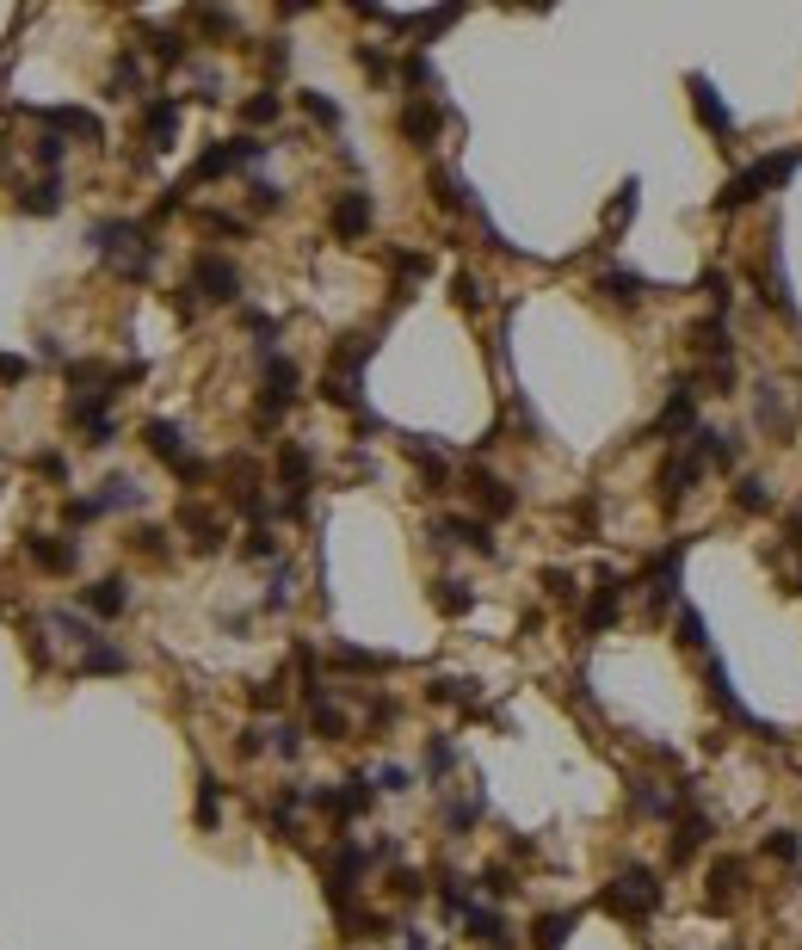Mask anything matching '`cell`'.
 Here are the masks:
<instances>
[{
	"mask_svg": "<svg viewBox=\"0 0 802 950\" xmlns=\"http://www.w3.org/2000/svg\"><path fill=\"white\" fill-rule=\"evenodd\" d=\"M25 550H31V562H38V568H50V574H68V568L81 562V550H75V543H56V537H44V531H38V537H25Z\"/></svg>",
	"mask_w": 802,
	"mask_h": 950,
	"instance_id": "obj_19",
	"label": "cell"
},
{
	"mask_svg": "<svg viewBox=\"0 0 802 950\" xmlns=\"http://www.w3.org/2000/svg\"><path fill=\"white\" fill-rule=\"evenodd\" d=\"M38 469H44V475H50V482H62V475H68V463H62V457H56V451H44V457H38Z\"/></svg>",
	"mask_w": 802,
	"mask_h": 950,
	"instance_id": "obj_60",
	"label": "cell"
},
{
	"mask_svg": "<svg viewBox=\"0 0 802 950\" xmlns=\"http://www.w3.org/2000/svg\"><path fill=\"white\" fill-rule=\"evenodd\" d=\"M266 747H272L278 759H297V753H303V728H297V722H272V728H266Z\"/></svg>",
	"mask_w": 802,
	"mask_h": 950,
	"instance_id": "obj_33",
	"label": "cell"
},
{
	"mask_svg": "<svg viewBox=\"0 0 802 950\" xmlns=\"http://www.w3.org/2000/svg\"><path fill=\"white\" fill-rule=\"evenodd\" d=\"M136 550H142V556H161V550H167V531H161V525H142V531H136Z\"/></svg>",
	"mask_w": 802,
	"mask_h": 950,
	"instance_id": "obj_56",
	"label": "cell"
},
{
	"mask_svg": "<svg viewBox=\"0 0 802 950\" xmlns=\"http://www.w3.org/2000/svg\"><path fill=\"white\" fill-rule=\"evenodd\" d=\"M19 210H25V216H56V210H62V186H56V173H44L38 186H25V192H19Z\"/></svg>",
	"mask_w": 802,
	"mask_h": 950,
	"instance_id": "obj_25",
	"label": "cell"
},
{
	"mask_svg": "<svg viewBox=\"0 0 802 950\" xmlns=\"http://www.w3.org/2000/svg\"><path fill=\"white\" fill-rule=\"evenodd\" d=\"M451 765H457V747H451L445 735H439V741H426V778H445Z\"/></svg>",
	"mask_w": 802,
	"mask_h": 950,
	"instance_id": "obj_41",
	"label": "cell"
},
{
	"mask_svg": "<svg viewBox=\"0 0 802 950\" xmlns=\"http://www.w3.org/2000/svg\"><path fill=\"white\" fill-rule=\"evenodd\" d=\"M432 543H463V550H476V556H494L488 519H439L432 525Z\"/></svg>",
	"mask_w": 802,
	"mask_h": 950,
	"instance_id": "obj_16",
	"label": "cell"
},
{
	"mask_svg": "<svg viewBox=\"0 0 802 950\" xmlns=\"http://www.w3.org/2000/svg\"><path fill=\"white\" fill-rule=\"evenodd\" d=\"M802 167V149H784V155H759L747 173H735L728 186L716 192V210H741V204H753L759 192H772V186H784V179Z\"/></svg>",
	"mask_w": 802,
	"mask_h": 950,
	"instance_id": "obj_2",
	"label": "cell"
},
{
	"mask_svg": "<svg viewBox=\"0 0 802 950\" xmlns=\"http://www.w3.org/2000/svg\"><path fill=\"white\" fill-rule=\"evenodd\" d=\"M130 661H124V648H112V642H93L87 654H81V673H124Z\"/></svg>",
	"mask_w": 802,
	"mask_h": 950,
	"instance_id": "obj_31",
	"label": "cell"
},
{
	"mask_svg": "<svg viewBox=\"0 0 802 950\" xmlns=\"http://www.w3.org/2000/svg\"><path fill=\"white\" fill-rule=\"evenodd\" d=\"M408 784H414V778L401 772V765H383V772H377V790H383V796H401Z\"/></svg>",
	"mask_w": 802,
	"mask_h": 950,
	"instance_id": "obj_54",
	"label": "cell"
},
{
	"mask_svg": "<svg viewBox=\"0 0 802 950\" xmlns=\"http://www.w3.org/2000/svg\"><path fill=\"white\" fill-rule=\"evenodd\" d=\"M543 587H550V599H562V605L580 599V580H574L568 568H550V574H543Z\"/></svg>",
	"mask_w": 802,
	"mask_h": 950,
	"instance_id": "obj_45",
	"label": "cell"
},
{
	"mask_svg": "<svg viewBox=\"0 0 802 950\" xmlns=\"http://www.w3.org/2000/svg\"><path fill=\"white\" fill-rule=\"evenodd\" d=\"M685 445L698 451L710 469H735V463H741V438H735V432H722V426H704V420H698V432H691Z\"/></svg>",
	"mask_w": 802,
	"mask_h": 950,
	"instance_id": "obj_14",
	"label": "cell"
},
{
	"mask_svg": "<svg viewBox=\"0 0 802 950\" xmlns=\"http://www.w3.org/2000/svg\"><path fill=\"white\" fill-rule=\"evenodd\" d=\"M149 56L173 68V62H186L192 50H186V38H179V31H155V38H149Z\"/></svg>",
	"mask_w": 802,
	"mask_h": 950,
	"instance_id": "obj_37",
	"label": "cell"
},
{
	"mask_svg": "<svg viewBox=\"0 0 802 950\" xmlns=\"http://www.w3.org/2000/svg\"><path fill=\"white\" fill-rule=\"evenodd\" d=\"M759 852H765V858H778V864H796V858H802V839H796L790 827H772V833L759 839Z\"/></svg>",
	"mask_w": 802,
	"mask_h": 950,
	"instance_id": "obj_32",
	"label": "cell"
},
{
	"mask_svg": "<svg viewBox=\"0 0 802 950\" xmlns=\"http://www.w3.org/2000/svg\"><path fill=\"white\" fill-rule=\"evenodd\" d=\"M247 698L260 704V710H278V704H284V673H278V679H260V685L247 691Z\"/></svg>",
	"mask_w": 802,
	"mask_h": 950,
	"instance_id": "obj_48",
	"label": "cell"
},
{
	"mask_svg": "<svg viewBox=\"0 0 802 950\" xmlns=\"http://www.w3.org/2000/svg\"><path fill=\"white\" fill-rule=\"evenodd\" d=\"M260 155H266V142H260V136L216 142V149H204V155H198V167H192V179H186V186H198V179H223V173H241V167H253Z\"/></svg>",
	"mask_w": 802,
	"mask_h": 950,
	"instance_id": "obj_6",
	"label": "cell"
},
{
	"mask_svg": "<svg viewBox=\"0 0 802 950\" xmlns=\"http://www.w3.org/2000/svg\"><path fill=\"white\" fill-rule=\"evenodd\" d=\"M469 500L482 506V519H506V513H519V494L500 482V475H488V469H469Z\"/></svg>",
	"mask_w": 802,
	"mask_h": 950,
	"instance_id": "obj_13",
	"label": "cell"
},
{
	"mask_svg": "<svg viewBox=\"0 0 802 950\" xmlns=\"http://www.w3.org/2000/svg\"><path fill=\"white\" fill-rule=\"evenodd\" d=\"M735 506H741V513H772V488H765L759 475H741V482H735Z\"/></svg>",
	"mask_w": 802,
	"mask_h": 950,
	"instance_id": "obj_30",
	"label": "cell"
},
{
	"mask_svg": "<svg viewBox=\"0 0 802 950\" xmlns=\"http://www.w3.org/2000/svg\"><path fill=\"white\" fill-rule=\"evenodd\" d=\"M278 112H284V99H278L272 87H266V93H253V99L241 105V118H247V124H278Z\"/></svg>",
	"mask_w": 802,
	"mask_h": 950,
	"instance_id": "obj_35",
	"label": "cell"
},
{
	"mask_svg": "<svg viewBox=\"0 0 802 950\" xmlns=\"http://www.w3.org/2000/svg\"><path fill=\"white\" fill-rule=\"evenodd\" d=\"M93 247H99L124 278H149V266H155V241H149V229H136V223H99V229H93Z\"/></svg>",
	"mask_w": 802,
	"mask_h": 950,
	"instance_id": "obj_3",
	"label": "cell"
},
{
	"mask_svg": "<svg viewBox=\"0 0 802 950\" xmlns=\"http://www.w3.org/2000/svg\"><path fill=\"white\" fill-rule=\"evenodd\" d=\"M617 605H624V574H599V593L587 599V611H580V630L587 636H599V630H611L617 624Z\"/></svg>",
	"mask_w": 802,
	"mask_h": 950,
	"instance_id": "obj_12",
	"label": "cell"
},
{
	"mask_svg": "<svg viewBox=\"0 0 802 950\" xmlns=\"http://www.w3.org/2000/svg\"><path fill=\"white\" fill-rule=\"evenodd\" d=\"M432 198H439L445 210H469V192H463V179H457V173H445V167L432 173Z\"/></svg>",
	"mask_w": 802,
	"mask_h": 950,
	"instance_id": "obj_34",
	"label": "cell"
},
{
	"mask_svg": "<svg viewBox=\"0 0 802 950\" xmlns=\"http://www.w3.org/2000/svg\"><path fill=\"white\" fill-rule=\"evenodd\" d=\"M704 475H710V463H704L698 451H691V445H679V451L667 457V469H661V500H667V506L691 500V488H698Z\"/></svg>",
	"mask_w": 802,
	"mask_h": 950,
	"instance_id": "obj_10",
	"label": "cell"
},
{
	"mask_svg": "<svg viewBox=\"0 0 802 950\" xmlns=\"http://www.w3.org/2000/svg\"><path fill=\"white\" fill-rule=\"evenodd\" d=\"M309 728H315L321 741H346V728H352V722H346V710H340V704H327V691H321V698H309Z\"/></svg>",
	"mask_w": 802,
	"mask_h": 950,
	"instance_id": "obj_24",
	"label": "cell"
},
{
	"mask_svg": "<svg viewBox=\"0 0 802 950\" xmlns=\"http://www.w3.org/2000/svg\"><path fill=\"white\" fill-rule=\"evenodd\" d=\"M476 815H482V796L451 802V809H445V827H451V833H469V827H476Z\"/></svg>",
	"mask_w": 802,
	"mask_h": 950,
	"instance_id": "obj_44",
	"label": "cell"
},
{
	"mask_svg": "<svg viewBox=\"0 0 802 950\" xmlns=\"http://www.w3.org/2000/svg\"><path fill=\"white\" fill-rule=\"evenodd\" d=\"M401 950H426V932H401Z\"/></svg>",
	"mask_w": 802,
	"mask_h": 950,
	"instance_id": "obj_61",
	"label": "cell"
},
{
	"mask_svg": "<svg viewBox=\"0 0 802 950\" xmlns=\"http://www.w3.org/2000/svg\"><path fill=\"white\" fill-rule=\"evenodd\" d=\"M358 68H364V75H371V81H389V75H395L389 50H377V44H358Z\"/></svg>",
	"mask_w": 802,
	"mask_h": 950,
	"instance_id": "obj_40",
	"label": "cell"
},
{
	"mask_svg": "<svg viewBox=\"0 0 802 950\" xmlns=\"http://www.w3.org/2000/svg\"><path fill=\"white\" fill-rule=\"evenodd\" d=\"M648 432H654V438H673V445L698 432V383L679 377V383L667 389V401H661V414H654V426H648Z\"/></svg>",
	"mask_w": 802,
	"mask_h": 950,
	"instance_id": "obj_5",
	"label": "cell"
},
{
	"mask_svg": "<svg viewBox=\"0 0 802 950\" xmlns=\"http://www.w3.org/2000/svg\"><path fill=\"white\" fill-rule=\"evenodd\" d=\"M290 401H297V364L272 352V358H266V377H260V414H253V420H260V432H272V426L290 414Z\"/></svg>",
	"mask_w": 802,
	"mask_h": 950,
	"instance_id": "obj_4",
	"label": "cell"
},
{
	"mask_svg": "<svg viewBox=\"0 0 802 950\" xmlns=\"http://www.w3.org/2000/svg\"><path fill=\"white\" fill-rule=\"evenodd\" d=\"M216 809H223V790H216V778H204V796H198V827L216 821Z\"/></svg>",
	"mask_w": 802,
	"mask_h": 950,
	"instance_id": "obj_51",
	"label": "cell"
},
{
	"mask_svg": "<svg viewBox=\"0 0 802 950\" xmlns=\"http://www.w3.org/2000/svg\"><path fill=\"white\" fill-rule=\"evenodd\" d=\"M371 216H377V210H371V192H358V186H352V192H340V198H334L327 223H334V235H340V241H364V235H371Z\"/></svg>",
	"mask_w": 802,
	"mask_h": 950,
	"instance_id": "obj_11",
	"label": "cell"
},
{
	"mask_svg": "<svg viewBox=\"0 0 802 950\" xmlns=\"http://www.w3.org/2000/svg\"><path fill=\"white\" fill-rule=\"evenodd\" d=\"M192 290H198L204 303H235L241 297L235 260H223V253H198V260H192Z\"/></svg>",
	"mask_w": 802,
	"mask_h": 950,
	"instance_id": "obj_9",
	"label": "cell"
},
{
	"mask_svg": "<svg viewBox=\"0 0 802 950\" xmlns=\"http://www.w3.org/2000/svg\"><path fill=\"white\" fill-rule=\"evenodd\" d=\"M630 216H636V179H630V186H624V192H617V198L605 204V229H617V223H630Z\"/></svg>",
	"mask_w": 802,
	"mask_h": 950,
	"instance_id": "obj_43",
	"label": "cell"
},
{
	"mask_svg": "<svg viewBox=\"0 0 802 950\" xmlns=\"http://www.w3.org/2000/svg\"><path fill=\"white\" fill-rule=\"evenodd\" d=\"M747 858H735V852H722V858H710V870H704V895H710V907H741L747 901Z\"/></svg>",
	"mask_w": 802,
	"mask_h": 950,
	"instance_id": "obj_8",
	"label": "cell"
},
{
	"mask_svg": "<svg viewBox=\"0 0 802 950\" xmlns=\"http://www.w3.org/2000/svg\"><path fill=\"white\" fill-rule=\"evenodd\" d=\"M99 506H105V513H136V506H142V488L130 482V475H112L105 494H99Z\"/></svg>",
	"mask_w": 802,
	"mask_h": 950,
	"instance_id": "obj_27",
	"label": "cell"
},
{
	"mask_svg": "<svg viewBox=\"0 0 802 950\" xmlns=\"http://www.w3.org/2000/svg\"><path fill=\"white\" fill-rule=\"evenodd\" d=\"M241 556H247V562H278V537H272V525H253L247 543H241Z\"/></svg>",
	"mask_w": 802,
	"mask_h": 950,
	"instance_id": "obj_36",
	"label": "cell"
},
{
	"mask_svg": "<svg viewBox=\"0 0 802 950\" xmlns=\"http://www.w3.org/2000/svg\"><path fill=\"white\" fill-rule=\"evenodd\" d=\"M661 895H667V889H661V876L642 870V864H630V870H617L611 883H605V895H599V901H605L611 920H648V913L661 907Z\"/></svg>",
	"mask_w": 802,
	"mask_h": 950,
	"instance_id": "obj_1",
	"label": "cell"
},
{
	"mask_svg": "<svg viewBox=\"0 0 802 950\" xmlns=\"http://www.w3.org/2000/svg\"><path fill=\"white\" fill-rule=\"evenodd\" d=\"M432 605L457 617V611H469V605H476V593H469L463 580H451V574H445V580H432Z\"/></svg>",
	"mask_w": 802,
	"mask_h": 950,
	"instance_id": "obj_28",
	"label": "cell"
},
{
	"mask_svg": "<svg viewBox=\"0 0 802 950\" xmlns=\"http://www.w3.org/2000/svg\"><path fill=\"white\" fill-rule=\"evenodd\" d=\"M389 266H395L401 278H426V266H432V260H426V253H389Z\"/></svg>",
	"mask_w": 802,
	"mask_h": 950,
	"instance_id": "obj_52",
	"label": "cell"
},
{
	"mask_svg": "<svg viewBox=\"0 0 802 950\" xmlns=\"http://www.w3.org/2000/svg\"><path fill=\"white\" fill-rule=\"evenodd\" d=\"M599 290H605V303H624V309H636V303L648 297V284H642L630 266H611V272H599Z\"/></svg>",
	"mask_w": 802,
	"mask_h": 950,
	"instance_id": "obj_20",
	"label": "cell"
},
{
	"mask_svg": "<svg viewBox=\"0 0 802 950\" xmlns=\"http://www.w3.org/2000/svg\"><path fill=\"white\" fill-rule=\"evenodd\" d=\"M334 661L352 667V673H383V667H389L383 654H371V648H334Z\"/></svg>",
	"mask_w": 802,
	"mask_h": 950,
	"instance_id": "obj_39",
	"label": "cell"
},
{
	"mask_svg": "<svg viewBox=\"0 0 802 950\" xmlns=\"http://www.w3.org/2000/svg\"><path fill=\"white\" fill-rule=\"evenodd\" d=\"M753 420L765 426V432H790L796 426V414H790V401L772 389V383H759V401H753Z\"/></svg>",
	"mask_w": 802,
	"mask_h": 950,
	"instance_id": "obj_21",
	"label": "cell"
},
{
	"mask_svg": "<svg viewBox=\"0 0 802 950\" xmlns=\"http://www.w3.org/2000/svg\"><path fill=\"white\" fill-rule=\"evenodd\" d=\"M179 525L192 531V543H198L204 556H210V550H223V537H229V531H223V519H210V513H198V506H179Z\"/></svg>",
	"mask_w": 802,
	"mask_h": 950,
	"instance_id": "obj_23",
	"label": "cell"
},
{
	"mask_svg": "<svg viewBox=\"0 0 802 950\" xmlns=\"http://www.w3.org/2000/svg\"><path fill=\"white\" fill-rule=\"evenodd\" d=\"M439 124L445 118H439V105H432L426 93H414L408 105H401V136H408L414 149H432V142H439Z\"/></svg>",
	"mask_w": 802,
	"mask_h": 950,
	"instance_id": "obj_15",
	"label": "cell"
},
{
	"mask_svg": "<svg viewBox=\"0 0 802 950\" xmlns=\"http://www.w3.org/2000/svg\"><path fill=\"white\" fill-rule=\"evenodd\" d=\"M389 889H395L401 901H420V895H426V876H420V870H395V876H389Z\"/></svg>",
	"mask_w": 802,
	"mask_h": 950,
	"instance_id": "obj_47",
	"label": "cell"
},
{
	"mask_svg": "<svg viewBox=\"0 0 802 950\" xmlns=\"http://www.w3.org/2000/svg\"><path fill=\"white\" fill-rule=\"evenodd\" d=\"M31 377V358H13V352H0V383H25Z\"/></svg>",
	"mask_w": 802,
	"mask_h": 950,
	"instance_id": "obj_57",
	"label": "cell"
},
{
	"mask_svg": "<svg viewBox=\"0 0 802 950\" xmlns=\"http://www.w3.org/2000/svg\"><path fill=\"white\" fill-rule=\"evenodd\" d=\"M568 932H574V913H543V920L531 926V944H537V950H562Z\"/></svg>",
	"mask_w": 802,
	"mask_h": 950,
	"instance_id": "obj_26",
	"label": "cell"
},
{
	"mask_svg": "<svg viewBox=\"0 0 802 950\" xmlns=\"http://www.w3.org/2000/svg\"><path fill=\"white\" fill-rule=\"evenodd\" d=\"M81 599H87V611H93V617H118V611L130 605V580L105 574V580H93V587H87Z\"/></svg>",
	"mask_w": 802,
	"mask_h": 950,
	"instance_id": "obj_18",
	"label": "cell"
},
{
	"mask_svg": "<svg viewBox=\"0 0 802 950\" xmlns=\"http://www.w3.org/2000/svg\"><path fill=\"white\" fill-rule=\"evenodd\" d=\"M204 229H216V235H247V223H241V216H229V210H210Z\"/></svg>",
	"mask_w": 802,
	"mask_h": 950,
	"instance_id": "obj_55",
	"label": "cell"
},
{
	"mask_svg": "<svg viewBox=\"0 0 802 950\" xmlns=\"http://www.w3.org/2000/svg\"><path fill=\"white\" fill-rule=\"evenodd\" d=\"M679 648L704 654V617H698V611H679Z\"/></svg>",
	"mask_w": 802,
	"mask_h": 950,
	"instance_id": "obj_46",
	"label": "cell"
},
{
	"mask_svg": "<svg viewBox=\"0 0 802 950\" xmlns=\"http://www.w3.org/2000/svg\"><path fill=\"white\" fill-rule=\"evenodd\" d=\"M99 513H105V506H99V494H81V500H68V519H75V525H93Z\"/></svg>",
	"mask_w": 802,
	"mask_h": 950,
	"instance_id": "obj_53",
	"label": "cell"
},
{
	"mask_svg": "<svg viewBox=\"0 0 802 950\" xmlns=\"http://www.w3.org/2000/svg\"><path fill=\"white\" fill-rule=\"evenodd\" d=\"M62 155H68V142H62L56 130H50V136H38V167H50V173H56V167H62Z\"/></svg>",
	"mask_w": 802,
	"mask_h": 950,
	"instance_id": "obj_50",
	"label": "cell"
},
{
	"mask_svg": "<svg viewBox=\"0 0 802 950\" xmlns=\"http://www.w3.org/2000/svg\"><path fill=\"white\" fill-rule=\"evenodd\" d=\"M451 297H457V309H482V303H488V290H482V278H476V272H457V278H451Z\"/></svg>",
	"mask_w": 802,
	"mask_h": 950,
	"instance_id": "obj_38",
	"label": "cell"
},
{
	"mask_svg": "<svg viewBox=\"0 0 802 950\" xmlns=\"http://www.w3.org/2000/svg\"><path fill=\"white\" fill-rule=\"evenodd\" d=\"M710 833H716V821L698 809V802H685V809L673 815V833H667V858H673V870L698 858V852L710 846Z\"/></svg>",
	"mask_w": 802,
	"mask_h": 950,
	"instance_id": "obj_7",
	"label": "cell"
},
{
	"mask_svg": "<svg viewBox=\"0 0 802 950\" xmlns=\"http://www.w3.org/2000/svg\"><path fill=\"white\" fill-rule=\"evenodd\" d=\"M691 105H698L704 130H716V136H728V130H735V118H728V105H716V93H710V81H704V75H691Z\"/></svg>",
	"mask_w": 802,
	"mask_h": 950,
	"instance_id": "obj_22",
	"label": "cell"
},
{
	"mask_svg": "<svg viewBox=\"0 0 802 950\" xmlns=\"http://www.w3.org/2000/svg\"><path fill=\"white\" fill-rule=\"evenodd\" d=\"M130 93H142V56L136 50H124L112 68V99H130Z\"/></svg>",
	"mask_w": 802,
	"mask_h": 950,
	"instance_id": "obj_29",
	"label": "cell"
},
{
	"mask_svg": "<svg viewBox=\"0 0 802 950\" xmlns=\"http://www.w3.org/2000/svg\"><path fill=\"white\" fill-rule=\"evenodd\" d=\"M253 210H284V192L266 186V179H253Z\"/></svg>",
	"mask_w": 802,
	"mask_h": 950,
	"instance_id": "obj_59",
	"label": "cell"
},
{
	"mask_svg": "<svg viewBox=\"0 0 802 950\" xmlns=\"http://www.w3.org/2000/svg\"><path fill=\"white\" fill-rule=\"evenodd\" d=\"M303 112H309L315 124H327V130H340V105L327 99V93H303Z\"/></svg>",
	"mask_w": 802,
	"mask_h": 950,
	"instance_id": "obj_42",
	"label": "cell"
},
{
	"mask_svg": "<svg viewBox=\"0 0 802 950\" xmlns=\"http://www.w3.org/2000/svg\"><path fill=\"white\" fill-rule=\"evenodd\" d=\"M284 605H290V574L278 568V574H272V587H266V611H284Z\"/></svg>",
	"mask_w": 802,
	"mask_h": 950,
	"instance_id": "obj_58",
	"label": "cell"
},
{
	"mask_svg": "<svg viewBox=\"0 0 802 950\" xmlns=\"http://www.w3.org/2000/svg\"><path fill=\"white\" fill-rule=\"evenodd\" d=\"M142 136H149V149H173V136H179V99H149V105H142Z\"/></svg>",
	"mask_w": 802,
	"mask_h": 950,
	"instance_id": "obj_17",
	"label": "cell"
},
{
	"mask_svg": "<svg viewBox=\"0 0 802 950\" xmlns=\"http://www.w3.org/2000/svg\"><path fill=\"white\" fill-rule=\"evenodd\" d=\"M401 81H408V93H414V87H432V62H426V56L414 50L408 62H401Z\"/></svg>",
	"mask_w": 802,
	"mask_h": 950,
	"instance_id": "obj_49",
	"label": "cell"
}]
</instances>
